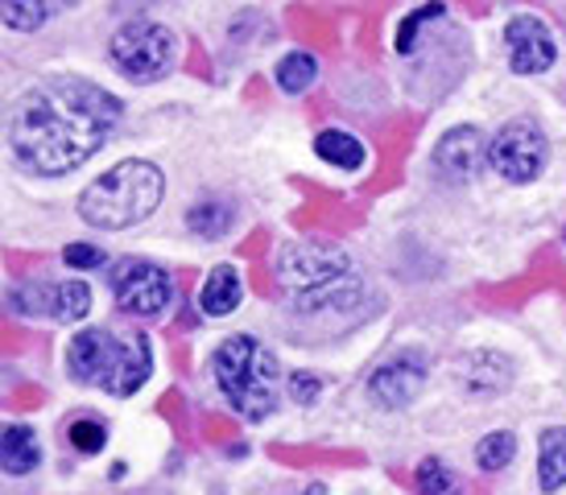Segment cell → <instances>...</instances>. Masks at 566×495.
Here are the masks:
<instances>
[{
	"label": "cell",
	"mask_w": 566,
	"mask_h": 495,
	"mask_svg": "<svg viewBox=\"0 0 566 495\" xmlns=\"http://www.w3.org/2000/svg\"><path fill=\"white\" fill-rule=\"evenodd\" d=\"M166 190V178L154 161H120L112 166L104 178H95L80 194V215L83 223H92L99 232H120L142 223L145 215H154Z\"/></svg>",
	"instance_id": "2"
},
{
	"label": "cell",
	"mask_w": 566,
	"mask_h": 495,
	"mask_svg": "<svg viewBox=\"0 0 566 495\" xmlns=\"http://www.w3.org/2000/svg\"><path fill=\"white\" fill-rule=\"evenodd\" d=\"M120 120V99L87 78H54L9 108V149L17 166L42 178L80 170Z\"/></svg>",
	"instance_id": "1"
},
{
	"label": "cell",
	"mask_w": 566,
	"mask_h": 495,
	"mask_svg": "<svg viewBox=\"0 0 566 495\" xmlns=\"http://www.w3.org/2000/svg\"><path fill=\"white\" fill-rule=\"evenodd\" d=\"M504 46H509V66H513L517 75H542V71H551L554 59H558L554 33L530 13H521L509 21Z\"/></svg>",
	"instance_id": "9"
},
{
	"label": "cell",
	"mask_w": 566,
	"mask_h": 495,
	"mask_svg": "<svg viewBox=\"0 0 566 495\" xmlns=\"http://www.w3.org/2000/svg\"><path fill=\"white\" fill-rule=\"evenodd\" d=\"M513 454H517V438L513 433H488L484 442L475 446V463L484 466V471H501V466L513 463Z\"/></svg>",
	"instance_id": "19"
},
{
	"label": "cell",
	"mask_w": 566,
	"mask_h": 495,
	"mask_svg": "<svg viewBox=\"0 0 566 495\" xmlns=\"http://www.w3.org/2000/svg\"><path fill=\"white\" fill-rule=\"evenodd\" d=\"M112 62L125 71L128 78H161L174 71L178 62V38L166 25L154 21H128L125 30L112 38Z\"/></svg>",
	"instance_id": "5"
},
{
	"label": "cell",
	"mask_w": 566,
	"mask_h": 495,
	"mask_svg": "<svg viewBox=\"0 0 566 495\" xmlns=\"http://www.w3.org/2000/svg\"><path fill=\"white\" fill-rule=\"evenodd\" d=\"M439 13H442V4H422V9H413V13L401 21V30H397V50H401V54H409V50H413V38H418V30H422L426 21H434Z\"/></svg>",
	"instance_id": "23"
},
{
	"label": "cell",
	"mask_w": 566,
	"mask_h": 495,
	"mask_svg": "<svg viewBox=\"0 0 566 495\" xmlns=\"http://www.w3.org/2000/svg\"><path fill=\"white\" fill-rule=\"evenodd\" d=\"M422 380H426V368L422 359L413 356H397L389 359V364H380L377 371H373V380H368V392H373V401L380 404V409H406L418 392H422Z\"/></svg>",
	"instance_id": "10"
},
{
	"label": "cell",
	"mask_w": 566,
	"mask_h": 495,
	"mask_svg": "<svg viewBox=\"0 0 566 495\" xmlns=\"http://www.w3.org/2000/svg\"><path fill=\"white\" fill-rule=\"evenodd\" d=\"M187 223H190V232L195 235H203V240H220V235L237 223V211H232V202L211 199V202H199V207L187 215Z\"/></svg>",
	"instance_id": "16"
},
{
	"label": "cell",
	"mask_w": 566,
	"mask_h": 495,
	"mask_svg": "<svg viewBox=\"0 0 566 495\" xmlns=\"http://www.w3.org/2000/svg\"><path fill=\"white\" fill-rule=\"evenodd\" d=\"M347 268H352V261H347L344 247L335 244H285L273 256V277L298 294L327 289L339 277H347Z\"/></svg>",
	"instance_id": "6"
},
{
	"label": "cell",
	"mask_w": 566,
	"mask_h": 495,
	"mask_svg": "<svg viewBox=\"0 0 566 495\" xmlns=\"http://www.w3.org/2000/svg\"><path fill=\"white\" fill-rule=\"evenodd\" d=\"M112 294L116 306L137 318H154L161 309H170L174 302V281L166 268L149 261H120L112 268Z\"/></svg>",
	"instance_id": "8"
},
{
	"label": "cell",
	"mask_w": 566,
	"mask_h": 495,
	"mask_svg": "<svg viewBox=\"0 0 566 495\" xmlns=\"http://www.w3.org/2000/svg\"><path fill=\"white\" fill-rule=\"evenodd\" d=\"M240 297H244L240 273L232 268V264H220V268H211V273H207L199 306H203L207 318H223V314H232V309L240 306Z\"/></svg>",
	"instance_id": "12"
},
{
	"label": "cell",
	"mask_w": 566,
	"mask_h": 495,
	"mask_svg": "<svg viewBox=\"0 0 566 495\" xmlns=\"http://www.w3.org/2000/svg\"><path fill=\"white\" fill-rule=\"evenodd\" d=\"M87 309H92V289H87V281H59L54 318H59V323H80Z\"/></svg>",
	"instance_id": "18"
},
{
	"label": "cell",
	"mask_w": 566,
	"mask_h": 495,
	"mask_svg": "<svg viewBox=\"0 0 566 495\" xmlns=\"http://www.w3.org/2000/svg\"><path fill=\"white\" fill-rule=\"evenodd\" d=\"M38 463H42L38 433H33L30 425H9V430H4V471H9V475H30Z\"/></svg>",
	"instance_id": "15"
},
{
	"label": "cell",
	"mask_w": 566,
	"mask_h": 495,
	"mask_svg": "<svg viewBox=\"0 0 566 495\" xmlns=\"http://www.w3.org/2000/svg\"><path fill=\"white\" fill-rule=\"evenodd\" d=\"M63 261L83 273V268H99V264H108V252H104V247H95V244H71L63 252Z\"/></svg>",
	"instance_id": "24"
},
{
	"label": "cell",
	"mask_w": 566,
	"mask_h": 495,
	"mask_svg": "<svg viewBox=\"0 0 566 495\" xmlns=\"http://www.w3.org/2000/svg\"><path fill=\"white\" fill-rule=\"evenodd\" d=\"M318 392H323L318 376H311V371H298V376H290V397H294L298 404H315Z\"/></svg>",
	"instance_id": "25"
},
{
	"label": "cell",
	"mask_w": 566,
	"mask_h": 495,
	"mask_svg": "<svg viewBox=\"0 0 566 495\" xmlns=\"http://www.w3.org/2000/svg\"><path fill=\"white\" fill-rule=\"evenodd\" d=\"M488 166L509 182H534L546 170V137L534 120H509L488 145Z\"/></svg>",
	"instance_id": "7"
},
{
	"label": "cell",
	"mask_w": 566,
	"mask_h": 495,
	"mask_svg": "<svg viewBox=\"0 0 566 495\" xmlns=\"http://www.w3.org/2000/svg\"><path fill=\"white\" fill-rule=\"evenodd\" d=\"M66 438H71V446L80 450V454H99V446L108 442V430H104V421L80 418V421H71Z\"/></svg>",
	"instance_id": "22"
},
{
	"label": "cell",
	"mask_w": 566,
	"mask_h": 495,
	"mask_svg": "<svg viewBox=\"0 0 566 495\" xmlns=\"http://www.w3.org/2000/svg\"><path fill=\"white\" fill-rule=\"evenodd\" d=\"M211 371L240 418L265 421L277 409V356L252 335H232L216 347Z\"/></svg>",
	"instance_id": "3"
},
{
	"label": "cell",
	"mask_w": 566,
	"mask_h": 495,
	"mask_svg": "<svg viewBox=\"0 0 566 495\" xmlns=\"http://www.w3.org/2000/svg\"><path fill=\"white\" fill-rule=\"evenodd\" d=\"M484 140L475 128H451L447 137L439 140V149H434V166L442 170V178H451V182H472L480 166H484Z\"/></svg>",
	"instance_id": "11"
},
{
	"label": "cell",
	"mask_w": 566,
	"mask_h": 495,
	"mask_svg": "<svg viewBox=\"0 0 566 495\" xmlns=\"http://www.w3.org/2000/svg\"><path fill=\"white\" fill-rule=\"evenodd\" d=\"M318 75V62L315 54H306V50H294V54H285L282 62H277V87L290 95H302L311 83H315Z\"/></svg>",
	"instance_id": "17"
},
{
	"label": "cell",
	"mask_w": 566,
	"mask_h": 495,
	"mask_svg": "<svg viewBox=\"0 0 566 495\" xmlns=\"http://www.w3.org/2000/svg\"><path fill=\"white\" fill-rule=\"evenodd\" d=\"M315 154L327 166H339V170H360L364 161H368V149L352 133H344V128H323L315 137Z\"/></svg>",
	"instance_id": "14"
},
{
	"label": "cell",
	"mask_w": 566,
	"mask_h": 495,
	"mask_svg": "<svg viewBox=\"0 0 566 495\" xmlns=\"http://www.w3.org/2000/svg\"><path fill=\"white\" fill-rule=\"evenodd\" d=\"M66 364H71V376L83 385L104 388L112 397H133L149 380L154 356H149L145 339H120L104 326H92L71 343Z\"/></svg>",
	"instance_id": "4"
},
{
	"label": "cell",
	"mask_w": 566,
	"mask_h": 495,
	"mask_svg": "<svg viewBox=\"0 0 566 495\" xmlns=\"http://www.w3.org/2000/svg\"><path fill=\"white\" fill-rule=\"evenodd\" d=\"M537 483L542 492H558L566 487V425L542 433L537 442Z\"/></svg>",
	"instance_id": "13"
},
{
	"label": "cell",
	"mask_w": 566,
	"mask_h": 495,
	"mask_svg": "<svg viewBox=\"0 0 566 495\" xmlns=\"http://www.w3.org/2000/svg\"><path fill=\"white\" fill-rule=\"evenodd\" d=\"M46 21V4L42 0H4V25L17 33H30Z\"/></svg>",
	"instance_id": "21"
},
{
	"label": "cell",
	"mask_w": 566,
	"mask_h": 495,
	"mask_svg": "<svg viewBox=\"0 0 566 495\" xmlns=\"http://www.w3.org/2000/svg\"><path fill=\"white\" fill-rule=\"evenodd\" d=\"M413 487H418V495H447L455 487V475L442 459H426L418 466V475H413Z\"/></svg>",
	"instance_id": "20"
}]
</instances>
